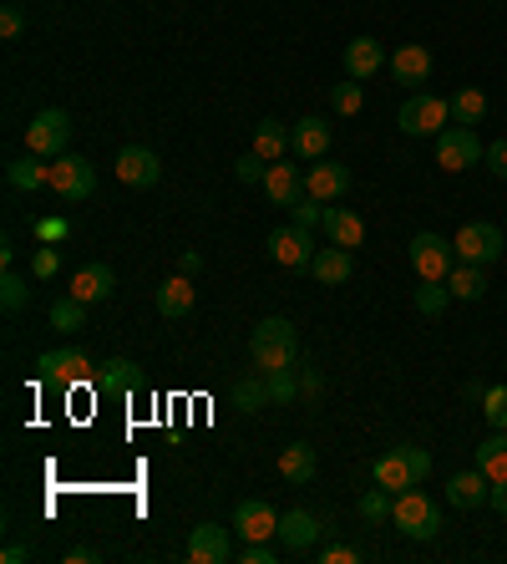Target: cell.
Wrapping results in <instances>:
<instances>
[{"mask_svg":"<svg viewBox=\"0 0 507 564\" xmlns=\"http://www.w3.org/2000/svg\"><path fill=\"white\" fill-rule=\"evenodd\" d=\"M249 357H254L259 372H285V367H294V357H300V331H294L285 315H269V321H259L254 336H249Z\"/></svg>","mask_w":507,"mask_h":564,"instance_id":"obj_1","label":"cell"},{"mask_svg":"<svg viewBox=\"0 0 507 564\" xmlns=\"http://www.w3.org/2000/svg\"><path fill=\"white\" fill-rule=\"evenodd\" d=\"M391 524L401 529L406 539H436V535H442V508H436V499H432V493H421V483H417V489L396 493Z\"/></svg>","mask_w":507,"mask_h":564,"instance_id":"obj_2","label":"cell"},{"mask_svg":"<svg viewBox=\"0 0 507 564\" xmlns=\"http://www.w3.org/2000/svg\"><path fill=\"white\" fill-rule=\"evenodd\" d=\"M406 260L417 269V280H447L451 265H457V250H451V239L421 229V235H411V244H406Z\"/></svg>","mask_w":507,"mask_h":564,"instance_id":"obj_3","label":"cell"},{"mask_svg":"<svg viewBox=\"0 0 507 564\" xmlns=\"http://www.w3.org/2000/svg\"><path fill=\"white\" fill-rule=\"evenodd\" d=\"M72 143V118L61 112V107H46V112H36L26 128V153H36V158H61V153H72L67 148Z\"/></svg>","mask_w":507,"mask_h":564,"instance_id":"obj_4","label":"cell"},{"mask_svg":"<svg viewBox=\"0 0 507 564\" xmlns=\"http://www.w3.org/2000/svg\"><path fill=\"white\" fill-rule=\"evenodd\" d=\"M482 158H487V148H482L478 128H462V122H451V128H442V133H436V164L447 168V173L478 168Z\"/></svg>","mask_w":507,"mask_h":564,"instance_id":"obj_5","label":"cell"},{"mask_svg":"<svg viewBox=\"0 0 507 564\" xmlns=\"http://www.w3.org/2000/svg\"><path fill=\"white\" fill-rule=\"evenodd\" d=\"M451 250H457V260H462V265H482V269H487L493 260H503L507 239H503V229H497V224L478 219V224H462V229H457Z\"/></svg>","mask_w":507,"mask_h":564,"instance_id":"obj_6","label":"cell"},{"mask_svg":"<svg viewBox=\"0 0 507 564\" xmlns=\"http://www.w3.org/2000/svg\"><path fill=\"white\" fill-rule=\"evenodd\" d=\"M92 189H97V168L82 153L51 158V193H57L61 204H82V199H92Z\"/></svg>","mask_w":507,"mask_h":564,"instance_id":"obj_7","label":"cell"},{"mask_svg":"<svg viewBox=\"0 0 507 564\" xmlns=\"http://www.w3.org/2000/svg\"><path fill=\"white\" fill-rule=\"evenodd\" d=\"M396 122H401L406 137H436L451 122V103H442V97H432V92H417V97H406Z\"/></svg>","mask_w":507,"mask_h":564,"instance_id":"obj_8","label":"cell"},{"mask_svg":"<svg viewBox=\"0 0 507 564\" xmlns=\"http://www.w3.org/2000/svg\"><path fill=\"white\" fill-rule=\"evenodd\" d=\"M269 260L285 269H310V260H315V235H310L304 224H285V229L269 235Z\"/></svg>","mask_w":507,"mask_h":564,"instance_id":"obj_9","label":"cell"},{"mask_svg":"<svg viewBox=\"0 0 507 564\" xmlns=\"http://www.w3.org/2000/svg\"><path fill=\"white\" fill-rule=\"evenodd\" d=\"M112 173H117V183H128V189H153V183L162 179V164L153 148H122L112 158Z\"/></svg>","mask_w":507,"mask_h":564,"instance_id":"obj_10","label":"cell"},{"mask_svg":"<svg viewBox=\"0 0 507 564\" xmlns=\"http://www.w3.org/2000/svg\"><path fill=\"white\" fill-rule=\"evenodd\" d=\"M36 367H41L46 382H57V386H82V382L92 376V357L82 351V346H67V351H46Z\"/></svg>","mask_w":507,"mask_h":564,"instance_id":"obj_11","label":"cell"},{"mask_svg":"<svg viewBox=\"0 0 507 564\" xmlns=\"http://www.w3.org/2000/svg\"><path fill=\"white\" fill-rule=\"evenodd\" d=\"M189 560L193 564H229L233 560V539L224 524H198L189 535Z\"/></svg>","mask_w":507,"mask_h":564,"instance_id":"obj_12","label":"cell"},{"mask_svg":"<svg viewBox=\"0 0 507 564\" xmlns=\"http://www.w3.org/2000/svg\"><path fill=\"white\" fill-rule=\"evenodd\" d=\"M290 153L300 164H319L330 153V122L325 118H300L290 128Z\"/></svg>","mask_w":507,"mask_h":564,"instance_id":"obj_13","label":"cell"},{"mask_svg":"<svg viewBox=\"0 0 507 564\" xmlns=\"http://www.w3.org/2000/svg\"><path fill=\"white\" fill-rule=\"evenodd\" d=\"M304 193L310 199H319V204H335V199H346L350 193V168L346 164H310V173H304Z\"/></svg>","mask_w":507,"mask_h":564,"instance_id":"obj_14","label":"cell"},{"mask_svg":"<svg viewBox=\"0 0 507 564\" xmlns=\"http://www.w3.org/2000/svg\"><path fill=\"white\" fill-rule=\"evenodd\" d=\"M233 529H239L244 544H254V539H279V514L264 504V499H244L239 514H233Z\"/></svg>","mask_w":507,"mask_h":564,"instance_id":"obj_15","label":"cell"},{"mask_svg":"<svg viewBox=\"0 0 507 564\" xmlns=\"http://www.w3.org/2000/svg\"><path fill=\"white\" fill-rule=\"evenodd\" d=\"M391 67V76L401 82V87H421V82H432V51L421 41H406V46H396V57L386 61Z\"/></svg>","mask_w":507,"mask_h":564,"instance_id":"obj_16","label":"cell"},{"mask_svg":"<svg viewBox=\"0 0 507 564\" xmlns=\"http://www.w3.org/2000/svg\"><path fill=\"white\" fill-rule=\"evenodd\" d=\"M112 290H117V275H112V265H101V260H92V265H82L72 275V296L82 300V305L112 300Z\"/></svg>","mask_w":507,"mask_h":564,"instance_id":"obj_17","label":"cell"},{"mask_svg":"<svg viewBox=\"0 0 507 564\" xmlns=\"http://www.w3.org/2000/svg\"><path fill=\"white\" fill-rule=\"evenodd\" d=\"M193 300H198V285H193V275H173V280L158 285L153 305H158V315H168V321H183V315H193Z\"/></svg>","mask_w":507,"mask_h":564,"instance_id":"obj_18","label":"cell"},{"mask_svg":"<svg viewBox=\"0 0 507 564\" xmlns=\"http://www.w3.org/2000/svg\"><path fill=\"white\" fill-rule=\"evenodd\" d=\"M315 539H319V519H315V514H304V508L279 514V544H285L290 554L315 550Z\"/></svg>","mask_w":507,"mask_h":564,"instance_id":"obj_19","label":"cell"},{"mask_svg":"<svg viewBox=\"0 0 507 564\" xmlns=\"http://www.w3.org/2000/svg\"><path fill=\"white\" fill-rule=\"evenodd\" d=\"M325 235H330V244H340V250H361L365 244V224H361V214L355 208H340V204H330L325 208V224H319Z\"/></svg>","mask_w":507,"mask_h":564,"instance_id":"obj_20","label":"cell"},{"mask_svg":"<svg viewBox=\"0 0 507 564\" xmlns=\"http://www.w3.org/2000/svg\"><path fill=\"white\" fill-rule=\"evenodd\" d=\"M487 493H493V483H487L482 468H467V473H451L447 478V504L451 508H482V504H487Z\"/></svg>","mask_w":507,"mask_h":564,"instance_id":"obj_21","label":"cell"},{"mask_svg":"<svg viewBox=\"0 0 507 564\" xmlns=\"http://www.w3.org/2000/svg\"><path fill=\"white\" fill-rule=\"evenodd\" d=\"M264 193H269V204H279V208H290V204H300V193H304V173L294 164H269V173H264Z\"/></svg>","mask_w":507,"mask_h":564,"instance_id":"obj_22","label":"cell"},{"mask_svg":"<svg viewBox=\"0 0 507 564\" xmlns=\"http://www.w3.org/2000/svg\"><path fill=\"white\" fill-rule=\"evenodd\" d=\"M386 51H381L376 36H355V41H346V76H355V82H365V76H376L381 67H386Z\"/></svg>","mask_w":507,"mask_h":564,"instance_id":"obj_23","label":"cell"},{"mask_svg":"<svg viewBox=\"0 0 507 564\" xmlns=\"http://www.w3.org/2000/svg\"><path fill=\"white\" fill-rule=\"evenodd\" d=\"M5 183H11L15 193L51 189V164H41L36 153H26V158H15V164H5Z\"/></svg>","mask_w":507,"mask_h":564,"instance_id":"obj_24","label":"cell"},{"mask_svg":"<svg viewBox=\"0 0 507 564\" xmlns=\"http://www.w3.org/2000/svg\"><path fill=\"white\" fill-rule=\"evenodd\" d=\"M376 483H381V489H391V493L417 489V473H411V458H406V447L381 453V458H376Z\"/></svg>","mask_w":507,"mask_h":564,"instance_id":"obj_25","label":"cell"},{"mask_svg":"<svg viewBox=\"0 0 507 564\" xmlns=\"http://www.w3.org/2000/svg\"><path fill=\"white\" fill-rule=\"evenodd\" d=\"M279 478L290 483V489H304V483H315V447L310 443H290L279 453Z\"/></svg>","mask_w":507,"mask_h":564,"instance_id":"obj_26","label":"cell"},{"mask_svg":"<svg viewBox=\"0 0 507 564\" xmlns=\"http://www.w3.org/2000/svg\"><path fill=\"white\" fill-rule=\"evenodd\" d=\"M310 269H315L319 285H346L350 269H355V260H350V250H340V244H325V250H315Z\"/></svg>","mask_w":507,"mask_h":564,"instance_id":"obj_27","label":"cell"},{"mask_svg":"<svg viewBox=\"0 0 507 564\" xmlns=\"http://www.w3.org/2000/svg\"><path fill=\"white\" fill-rule=\"evenodd\" d=\"M97 386H101V392H112V397H128V392H137V386H143V372H137V361L112 357L97 372Z\"/></svg>","mask_w":507,"mask_h":564,"instance_id":"obj_28","label":"cell"},{"mask_svg":"<svg viewBox=\"0 0 507 564\" xmlns=\"http://www.w3.org/2000/svg\"><path fill=\"white\" fill-rule=\"evenodd\" d=\"M478 468L487 473V483H503L507 478V428H493V437L478 443Z\"/></svg>","mask_w":507,"mask_h":564,"instance_id":"obj_29","label":"cell"},{"mask_svg":"<svg viewBox=\"0 0 507 564\" xmlns=\"http://www.w3.org/2000/svg\"><path fill=\"white\" fill-rule=\"evenodd\" d=\"M447 285H451V300H482L487 296V275H482V265H451V275H447Z\"/></svg>","mask_w":507,"mask_h":564,"instance_id":"obj_30","label":"cell"},{"mask_svg":"<svg viewBox=\"0 0 507 564\" xmlns=\"http://www.w3.org/2000/svg\"><path fill=\"white\" fill-rule=\"evenodd\" d=\"M254 153H259L264 164H279V158L290 153V128H279L275 118H264L259 133H254Z\"/></svg>","mask_w":507,"mask_h":564,"instance_id":"obj_31","label":"cell"},{"mask_svg":"<svg viewBox=\"0 0 507 564\" xmlns=\"http://www.w3.org/2000/svg\"><path fill=\"white\" fill-rule=\"evenodd\" d=\"M269 401H275V397H269V376H244V382H233V407H239V412H249V417H254V412H264V407H269Z\"/></svg>","mask_w":507,"mask_h":564,"instance_id":"obj_32","label":"cell"},{"mask_svg":"<svg viewBox=\"0 0 507 564\" xmlns=\"http://www.w3.org/2000/svg\"><path fill=\"white\" fill-rule=\"evenodd\" d=\"M87 326V305L76 296H61L57 305H51V331H61V336H76V331Z\"/></svg>","mask_w":507,"mask_h":564,"instance_id":"obj_33","label":"cell"},{"mask_svg":"<svg viewBox=\"0 0 507 564\" xmlns=\"http://www.w3.org/2000/svg\"><path fill=\"white\" fill-rule=\"evenodd\" d=\"M447 305H451V285L447 280H421L417 285V311L426 315V321H436Z\"/></svg>","mask_w":507,"mask_h":564,"instance_id":"obj_34","label":"cell"},{"mask_svg":"<svg viewBox=\"0 0 507 564\" xmlns=\"http://www.w3.org/2000/svg\"><path fill=\"white\" fill-rule=\"evenodd\" d=\"M487 118V97H482L478 87H462L457 97H451V122H462V128H472V122Z\"/></svg>","mask_w":507,"mask_h":564,"instance_id":"obj_35","label":"cell"},{"mask_svg":"<svg viewBox=\"0 0 507 564\" xmlns=\"http://www.w3.org/2000/svg\"><path fill=\"white\" fill-rule=\"evenodd\" d=\"M26 300H31V280L15 275V269H5V275H0V305L15 315V311H26Z\"/></svg>","mask_w":507,"mask_h":564,"instance_id":"obj_36","label":"cell"},{"mask_svg":"<svg viewBox=\"0 0 507 564\" xmlns=\"http://www.w3.org/2000/svg\"><path fill=\"white\" fill-rule=\"evenodd\" d=\"M391 514H396V493H391V489H381V483H376V489H371V493L361 499V519H365V524H386Z\"/></svg>","mask_w":507,"mask_h":564,"instance_id":"obj_37","label":"cell"},{"mask_svg":"<svg viewBox=\"0 0 507 564\" xmlns=\"http://www.w3.org/2000/svg\"><path fill=\"white\" fill-rule=\"evenodd\" d=\"M330 103H335V112H340V118H355V112L365 107V87L355 82V76H350V82H340V87L330 92Z\"/></svg>","mask_w":507,"mask_h":564,"instance_id":"obj_38","label":"cell"},{"mask_svg":"<svg viewBox=\"0 0 507 564\" xmlns=\"http://www.w3.org/2000/svg\"><path fill=\"white\" fill-rule=\"evenodd\" d=\"M482 417H487L493 428H507V382L482 392Z\"/></svg>","mask_w":507,"mask_h":564,"instance_id":"obj_39","label":"cell"},{"mask_svg":"<svg viewBox=\"0 0 507 564\" xmlns=\"http://www.w3.org/2000/svg\"><path fill=\"white\" fill-rule=\"evenodd\" d=\"M264 376H269V397H275L279 407L300 397V382H294V367H285V372H264Z\"/></svg>","mask_w":507,"mask_h":564,"instance_id":"obj_40","label":"cell"},{"mask_svg":"<svg viewBox=\"0 0 507 564\" xmlns=\"http://www.w3.org/2000/svg\"><path fill=\"white\" fill-rule=\"evenodd\" d=\"M57 269H61V254H57V244H41V250L31 254V275H36V280H51Z\"/></svg>","mask_w":507,"mask_h":564,"instance_id":"obj_41","label":"cell"},{"mask_svg":"<svg viewBox=\"0 0 507 564\" xmlns=\"http://www.w3.org/2000/svg\"><path fill=\"white\" fill-rule=\"evenodd\" d=\"M264 173H269V164H264L259 153H244V158L233 164V179L239 183H264Z\"/></svg>","mask_w":507,"mask_h":564,"instance_id":"obj_42","label":"cell"},{"mask_svg":"<svg viewBox=\"0 0 507 564\" xmlns=\"http://www.w3.org/2000/svg\"><path fill=\"white\" fill-rule=\"evenodd\" d=\"M290 214H294V224H304V229L325 224V204H319V199H310V193H304V204H290Z\"/></svg>","mask_w":507,"mask_h":564,"instance_id":"obj_43","label":"cell"},{"mask_svg":"<svg viewBox=\"0 0 507 564\" xmlns=\"http://www.w3.org/2000/svg\"><path fill=\"white\" fill-rule=\"evenodd\" d=\"M21 31H26V15H21V5H5V11H0V36H5V41H15V36H21Z\"/></svg>","mask_w":507,"mask_h":564,"instance_id":"obj_44","label":"cell"},{"mask_svg":"<svg viewBox=\"0 0 507 564\" xmlns=\"http://www.w3.org/2000/svg\"><path fill=\"white\" fill-rule=\"evenodd\" d=\"M406 447V458H411V473H417V483H426L432 478V453L426 447H417V443H401Z\"/></svg>","mask_w":507,"mask_h":564,"instance_id":"obj_45","label":"cell"},{"mask_svg":"<svg viewBox=\"0 0 507 564\" xmlns=\"http://www.w3.org/2000/svg\"><path fill=\"white\" fill-rule=\"evenodd\" d=\"M239 560H244V564H269V560H275V550H269V539H254V544L239 550Z\"/></svg>","mask_w":507,"mask_h":564,"instance_id":"obj_46","label":"cell"},{"mask_svg":"<svg viewBox=\"0 0 507 564\" xmlns=\"http://www.w3.org/2000/svg\"><path fill=\"white\" fill-rule=\"evenodd\" d=\"M482 164H487V168H493V173H497V179L507 183V137H503V143H493V148H487V158H482Z\"/></svg>","mask_w":507,"mask_h":564,"instance_id":"obj_47","label":"cell"},{"mask_svg":"<svg viewBox=\"0 0 507 564\" xmlns=\"http://www.w3.org/2000/svg\"><path fill=\"white\" fill-rule=\"evenodd\" d=\"M36 239H46V244L67 239V219H41V224H36Z\"/></svg>","mask_w":507,"mask_h":564,"instance_id":"obj_48","label":"cell"},{"mask_svg":"<svg viewBox=\"0 0 507 564\" xmlns=\"http://www.w3.org/2000/svg\"><path fill=\"white\" fill-rule=\"evenodd\" d=\"M319 564H355V550L350 544H330V550H319Z\"/></svg>","mask_w":507,"mask_h":564,"instance_id":"obj_49","label":"cell"},{"mask_svg":"<svg viewBox=\"0 0 507 564\" xmlns=\"http://www.w3.org/2000/svg\"><path fill=\"white\" fill-rule=\"evenodd\" d=\"M101 554L92 550V544H76V550H67V564H97Z\"/></svg>","mask_w":507,"mask_h":564,"instance_id":"obj_50","label":"cell"},{"mask_svg":"<svg viewBox=\"0 0 507 564\" xmlns=\"http://www.w3.org/2000/svg\"><path fill=\"white\" fill-rule=\"evenodd\" d=\"M487 504H493L497 514H507V478H503V483H493V493H487Z\"/></svg>","mask_w":507,"mask_h":564,"instance_id":"obj_51","label":"cell"},{"mask_svg":"<svg viewBox=\"0 0 507 564\" xmlns=\"http://www.w3.org/2000/svg\"><path fill=\"white\" fill-rule=\"evenodd\" d=\"M0 560H5V564H21V560H31V550H26V544H5V554H0Z\"/></svg>","mask_w":507,"mask_h":564,"instance_id":"obj_52","label":"cell"},{"mask_svg":"<svg viewBox=\"0 0 507 564\" xmlns=\"http://www.w3.org/2000/svg\"><path fill=\"white\" fill-rule=\"evenodd\" d=\"M198 269H203V254H183V275H198Z\"/></svg>","mask_w":507,"mask_h":564,"instance_id":"obj_53","label":"cell"}]
</instances>
